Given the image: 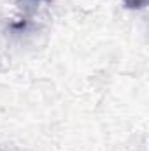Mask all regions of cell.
Instances as JSON below:
<instances>
[{"mask_svg":"<svg viewBox=\"0 0 149 151\" xmlns=\"http://www.w3.org/2000/svg\"><path fill=\"white\" fill-rule=\"evenodd\" d=\"M42 2H51V0H42Z\"/></svg>","mask_w":149,"mask_h":151,"instance_id":"obj_1","label":"cell"}]
</instances>
